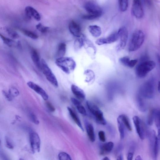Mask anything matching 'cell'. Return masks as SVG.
Segmentation results:
<instances>
[{"label":"cell","mask_w":160,"mask_h":160,"mask_svg":"<svg viewBox=\"0 0 160 160\" xmlns=\"http://www.w3.org/2000/svg\"><path fill=\"white\" fill-rule=\"evenodd\" d=\"M134 148L133 146H132L130 148V151L128 153L127 156V159L128 160H132L133 159L134 153Z\"/></svg>","instance_id":"b9f144b4"},{"label":"cell","mask_w":160,"mask_h":160,"mask_svg":"<svg viewBox=\"0 0 160 160\" xmlns=\"http://www.w3.org/2000/svg\"><path fill=\"white\" fill-rule=\"evenodd\" d=\"M119 7L121 12H125L129 6V0H119Z\"/></svg>","instance_id":"f1b7e54d"},{"label":"cell","mask_w":160,"mask_h":160,"mask_svg":"<svg viewBox=\"0 0 160 160\" xmlns=\"http://www.w3.org/2000/svg\"><path fill=\"white\" fill-rule=\"evenodd\" d=\"M156 67V63L153 61H146L138 65L135 70V74L139 78H144Z\"/></svg>","instance_id":"3957f363"},{"label":"cell","mask_w":160,"mask_h":160,"mask_svg":"<svg viewBox=\"0 0 160 160\" xmlns=\"http://www.w3.org/2000/svg\"><path fill=\"white\" fill-rule=\"evenodd\" d=\"M130 59L128 56H125L119 59V62L123 65L127 67Z\"/></svg>","instance_id":"f35d334b"},{"label":"cell","mask_w":160,"mask_h":160,"mask_svg":"<svg viewBox=\"0 0 160 160\" xmlns=\"http://www.w3.org/2000/svg\"><path fill=\"white\" fill-rule=\"evenodd\" d=\"M117 123L120 139L122 140L125 137V125L119 117L117 118Z\"/></svg>","instance_id":"83f0119b"},{"label":"cell","mask_w":160,"mask_h":160,"mask_svg":"<svg viewBox=\"0 0 160 160\" xmlns=\"http://www.w3.org/2000/svg\"><path fill=\"white\" fill-rule=\"evenodd\" d=\"M0 143H1V141H0Z\"/></svg>","instance_id":"9f6ffc18"},{"label":"cell","mask_w":160,"mask_h":160,"mask_svg":"<svg viewBox=\"0 0 160 160\" xmlns=\"http://www.w3.org/2000/svg\"><path fill=\"white\" fill-rule=\"evenodd\" d=\"M88 30L92 35L96 38L100 36L102 34L101 27L97 25L89 26L88 27Z\"/></svg>","instance_id":"7402d4cb"},{"label":"cell","mask_w":160,"mask_h":160,"mask_svg":"<svg viewBox=\"0 0 160 160\" xmlns=\"http://www.w3.org/2000/svg\"><path fill=\"white\" fill-rule=\"evenodd\" d=\"M143 1L147 5L150 6L151 4V0H143Z\"/></svg>","instance_id":"c3c4849f"},{"label":"cell","mask_w":160,"mask_h":160,"mask_svg":"<svg viewBox=\"0 0 160 160\" xmlns=\"http://www.w3.org/2000/svg\"><path fill=\"white\" fill-rule=\"evenodd\" d=\"M123 159V157L122 156V155H120L117 158V160H122Z\"/></svg>","instance_id":"816d5d0a"},{"label":"cell","mask_w":160,"mask_h":160,"mask_svg":"<svg viewBox=\"0 0 160 160\" xmlns=\"http://www.w3.org/2000/svg\"><path fill=\"white\" fill-rule=\"evenodd\" d=\"M6 31L9 35L13 39H17L19 37L18 33L10 28L7 27Z\"/></svg>","instance_id":"4dcf8cb0"},{"label":"cell","mask_w":160,"mask_h":160,"mask_svg":"<svg viewBox=\"0 0 160 160\" xmlns=\"http://www.w3.org/2000/svg\"><path fill=\"white\" fill-rule=\"evenodd\" d=\"M9 93L13 98L17 97L20 94L19 90L16 88L14 87H11L10 88Z\"/></svg>","instance_id":"d590c367"},{"label":"cell","mask_w":160,"mask_h":160,"mask_svg":"<svg viewBox=\"0 0 160 160\" xmlns=\"http://www.w3.org/2000/svg\"><path fill=\"white\" fill-rule=\"evenodd\" d=\"M30 140L32 150L34 153H38L40 151L41 140L38 135L34 132L30 134Z\"/></svg>","instance_id":"ba28073f"},{"label":"cell","mask_w":160,"mask_h":160,"mask_svg":"<svg viewBox=\"0 0 160 160\" xmlns=\"http://www.w3.org/2000/svg\"><path fill=\"white\" fill-rule=\"evenodd\" d=\"M2 93L4 97L6 98L7 100L9 101H12L13 100V97L11 96L9 93L4 91H2Z\"/></svg>","instance_id":"f6af8a7d"},{"label":"cell","mask_w":160,"mask_h":160,"mask_svg":"<svg viewBox=\"0 0 160 160\" xmlns=\"http://www.w3.org/2000/svg\"><path fill=\"white\" fill-rule=\"evenodd\" d=\"M108 128H109V130H113V128H112V127L111 126H109V127H108ZM109 130V131L110 132H112L111 133H112V132L113 131V132H114V130Z\"/></svg>","instance_id":"681fc988"},{"label":"cell","mask_w":160,"mask_h":160,"mask_svg":"<svg viewBox=\"0 0 160 160\" xmlns=\"http://www.w3.org/2000/svg\"><path fill=\"white\" fill-rule=\"evenodd\" d=\"M155 110V109L152 110L149 114L147 120V123L148 125L151 126L153 124Z\"/></svg>","instance_id":"836d02e7"},{"label":"cell","mask_w":160,"mask_h":160,"mask_svg":"<svg viewBox=\"0 0 160 160\" xmlns=\"http://www.w3.org/2000/svg\"><path fill=\"white\" fill-rule=\"evenodd\" d=\"M36 27L38 31L43 33L46 32L49 29V27L44 26L41 23L37 24Z\"/></svg>","instance_id":"74e56055"},{"label":"cell","mask_w":160,"mask_h":160,"mask_svg":"<svg viewBox=\"0 0 160 160\" xmlns=\"http://www.w3.org/2000/svg\"><path fill=\"white\" fill-rule=\"evenodd\" d=\"M145 40V35L141 30L135 31L132 35L130 41L129 50L133 52L138 50L143 45Z\"/></svg>","instance_id":"7a4b0ae2"},{"label":"cell","mask_w":160,"mask_h":160,"mask_svg":"<svg viewBox=\"0 0 160 160\" xmlns=\"http://www.w3.org/2000/svg\"><path fill=\"white\" fill-rule=\"evenodd\" d=\"M139 93L145 98H153L155 94L153 83L152 81H147L141 86Z\"/></svg>","instance_id":"8992f818"},{"label":"cell","mask_w":160,"mask_h":160,"mask_svg":"<svg viewBox=\"0 0 160 160\" xmlns=\"http://www.w3.org/2000/svg\"><path fill=\"white\" fill-rule=\"evenodd\" d=\"M17 46L20 49H21L22 48V46L20 42V41H18L17 42Z\"/></svg>","instance_id":"f907efd6"},{"label":"cell","mask_w":160,"mask_h":160,"mask_svg":"<svg viewBox=\"0 0 160 160\" xmlns=\"http://www.w3.org/2000/svg\"><path fill=\"white\" fill-rule=\"evenodd\" d=\"M114 143L112 142H109L104 143L100 146V154L101 155L109 153L112 150Z\"/></svg>","instance_id":"ffe728a7"},{"label":"cell","mask_w":160,"mask_h":160,"mask_svg":"<svg viewBox=\"0 0 160 160\" xmlns=\"http://www.w3.org/2000/svg\"><path fill=\"white\" fill-rule=\"evenodd\" d=\"M67 49V46L63 43L59 44L58 48L57 56L58 58L64 57Z\"/></svg>","instance_id":"d4e9b609"},{"label":"cell","mask_w":160,"mask_h":160,"mask_svg":"<svg viewBox=\"0 0 160 160\" xmlns=\"http://www.w3.org/2000/svg\"><path fill=\"white\" fill-rule=\"evenodd\" d=\"M25 12L28 17L30 19L33 18L38 21L41 20L40 15L34 8L30 6L27 7L25 8Z\"/></svg>","instance_id":"2e32d148"},{"label":"cell","mask_w":160,"mask_h":160,"mask_svg":"<svg viewBox=\"0 0 160 160\" xmlns=\"http://www.w3.org/2000/svg\"><path fill=\"white\" fill-rule=\"evenodd\" d=\"M22 32L25 36L33 39H36L38 38V36L34 33L32 31L26 30H22Z\"/></svg>","instance_id":"d6a6232c"},{"label":"cell","mask_w":160,"mask_h":160,"mask_svg":"<svg viewBox=\"0 0 160 160\" xmlns=\"http://www.w3.org/2000/svg\"><path fill=\"white\" fill-rule=\"evenodd\" d=\"M133 120L137 134L140 138L143 140L145 138V133L144 126L142 121L137 116L133 117Z\"/></svg>","instance_id":"8fae6325"},{"label":"cell","mask_w":160,"mask_h":160,"mask_svg":"<svg viewBox=\"0 0 160 160\" xmlns=\"http://www.w3.org/2000/svg\"><path fill=\"white\" fill-rule=\"evenodd\" d=\"M0 37L1 38L4 43L9 47H13L14 46L15 43L14 41L10 38L5 37L0 33Z\"/></svg>","instance_id":"f546056e"},{"label":"cell","mask_w":160,"mask_h":160,"mask_svg":"<svg viewBox=\"0 0 160 160\" xmlns=\"http://www.w3.org/2000/svg\"><path fill=\"white\" fill-rule=\"evenodd\" d=\"M67 109L69 113L71 116V117L72 118L73 120L76 124L78 125L82 131H84V130L83 127L80 121L79 117L77 115L75 112L73 111V110L70 107H67Z\"/></svg>","instance_id":"cb8c5ba5"},{"label":"cell","mask_w":160,"mask_h":160,"mask_svg":"<svg viewBox=\"0 0 160 160\" xmlns=\"http://www.w3.org/2000/svg\"><path fill=\"white\" fill-rule=\"evenodd\" d=\"M91 113L94 117L97 123L104 125L107 124L106 121L104 117L103 113L98 106L92 110Z\"/></svg>","instance_id":"7c38bea8"},{"label":"cell","mask_w":160,"mask_h":160,"mask_svg":"<svg viewBox=\"0 0 160 160\" xmlns=\"http://www.w3.org/2000/svg\"><path fill=\"white\" fill-rule=\"evenodd\" d=\"M138 60L137 59L130 60V62L128 66V67L132 68L135 67V66L137 63Z\"/></svg>","instance_id":"bcb514c9"},{"label":"cell","mask_w":160,"mask_h":160,"mask_svg":"<svg viewBox=\"0 0 160 160\" xmlns=\"http://www.w3.org/2000/svg\"><path fill=\"white\" fill-rule=\"evenodd\" d=\"M71 90L74 94L81 100H85L86 95L84 90L78 86L73 85L71 86Z\"/></svg>","instance_id":"ac0fdd59"},{"label":"cell","mask_w":160,"mask_h":160,"mask_svg":"<svg viewBox=\"0 0 160 160\" xmlns=\"http://www.w3.org/2000/svg\"><path fill=\"white\" fill-rule=\"evenodd\" d=\"M102 160H109L110 159L108 157H105Z\"/></svg>","instance_id":"db71d44e"},{"label":"cell","mask_w":160,"mask_h":160,"mask_svg":"<svg viewBox=\"0 0 160 160\" xmlns=\"http://www.w3.org/2000/svg\"><path fill=\"white\" fill-rule=\"evenodd\" d=\"M117 33L119 38H120V42L118 46L119 51L122 50L126 46L128 38V32L127 29L125 26L120 28Z\"/></svg>","instance_id":"52a82bcc"},{"label":"cell","mask_w":160,"mask_h":160,"mask_svg":"<svg viewBox=\"0 0 160 160\" xmlns=\"http://www.w3.org/2000/svg\"><path fill=\"white\" fill-rule=\"evenodd\" d=\"M82 17L83 19L86 20H92L99 18L97 16L89 14L83 15Z\"/></svg>","instance_id":"ab89813d"},{"label":"cell","mask_w":160,"mask_h":160,"mask_svg":"<svg viewBox=\"0 0 160 160\" xmlns=\"http://www.w3.org/2000/svg\"><path fill=\"white\" fill-rule=\"evenodd\" d=\"M5 141L6 142L7 147L11 149H12L14 148V146L12 142L8 137H5Z\"/></svg>","instance_id":"ee69618b"},{"label":"cell","mask_w":160,"mask_h":160,"mask_svg":"<svg viewBox=\"0 0 160 160\" xmlns=\"http://www.w3.org/2000/svg\"><path fill=\"white\" fill-rule=\"evenodd\" d=\"M58 157L60 160H72V159L69 154L65 152H60L59 154Z\"/></svg>","instance_id":"8d00e7d4"},{"label":"cell","mask_w":160,"mask_h":160,"mask_svg":"<svg viewBox=\"0 0 160 160\" xmlns=\"http://www.w3.org/2000/svg\"><path fill=\"white\" fill-rule=\"evenodd\" d=\"M84 45L83 38H79L76 39L74 42V46L76 49L81 48Z\"/></svg>","instance_id":"e575fe53"},{"label":"cell","mask_w":160,"mask_h":160,"mask_svg":"<svg viewBox=\"0 0 160 160\" xmlns=\"http://www.w3.org/2000/svg\"><path fill=\"white\" fill-rule=\"evenodd\" d=\"M135 159L137 160H141L142 159L141 156H138L136 157Z\"/></svg>","instance_id":"f5cc1de1"},{"label":"cell","mask_w":160,"mask_h":160,"mask_svg":"<svg viewBox=\"0 0 160 160\" xmlns=\"http://www.w3.org/2000/svg\"><path fill=\"white\" fill-rule=\"evenodd\" d=\"M84 75L86 76L85 81L89 83L93 81L95 79V75L93 71L90 70H87L85 71Z\"/></svg>","instance_id":"484cf974"},{"label":"cell","mask_w":160,"mask_h":160,"mask_svg":"<svg viewBox=\"0 0 160 160\" xmlns=\"http://www.w3.org/2000/svg\"><path fill=\"white\" fill-rule=\"evenodd\" d=\"M160 85V83H159H159H158V91H159V92H160V88H159V85Z\"/></svg>","instance_id":"11a10c76"},{"label":"cell","mask_w":160,"mask_h":160,"mask_svg":"<svg viewBox=\"0 0 160 160\" xmlns=\"http://www.w3.org/2000/svg\"><path fill=\"white\" fill-rule=\"evenodd\" d=\"M30 118L32 122L36 125L39 124V121L36 116L33 113H30Z\"/></svg>","instance_id":"60d3db41"},{"label":"cell","mask_w":160,"mask_h":160,"mask_svg":"<svg viewBox=\"0 0 160 160\" xmlns=\"http://www.w3.org/2000/svg\"><path fill=\"white\" fill-rule=\"evenodd\" d=\"M149 139L152 156L154 159H156L159 148V136H157L156 132L153 130L149 134Z\"/></svg>","instance_id":"277c9868"},{"label":"cell","mask_w":160,"mask_h":160,"mask_svg":"<svg viewBox=\"0 0 160 160\" xmlns=\"http://www.w3.org/2000/svg\"><path fill=\"white\" fill-rule=\"evenodd\" d=\"M56 64L58 67L66 74L72 72L76 67V63L74 59L70 57L59 58L57 59Z\"/></svg>","instance_id":"6da1fadb"},{"label":"cell","mask_w":160,"mask_h":160,"mask_svg":"<svg viewBox=\"0 0 160 160\" xmlns=\"http://www.w3.org/2000/svg\"><path fill=\"white\" fill-rule=\"evenodd\" d=\"M27 85L31 89L40 95L45 101L48 100L49 97L46 92L39 85L32 81L27 83Z\"/></svg>","instance_id":"4fadbf2b"},{"label":"cell","mask_w":160,"mask_h":160,"mask_svg":"<svg viewBox=\"0 0 160 160\" xmlns=\"http://www.w3.org/2000/svg\"><path fill=\"white\" fill-rule=\"evenodd\" d=\"M69 28L71 33L77 37H80L82 35L80 26L74 21H71L69 25Z\"/></svg>","instance_id":"9a60e30c"},{"label":"cell","mask_w":160,"mask_h":160,"mask_svg":"<svg viewBox=\"0 0 160 160\" xmlns=\"http://www.w3.org/2000/svg\"><path fill=\"white\" fill-rule=\"evenodd\" d=\"M145 98L138 93L136 97V103L138 108L142 112H145L147 111V105Z\"/></svg>","instance_id":"e0dca14e"},{"label":"cell","mask_w":160,"mask_h":160,"mask_svg":"<svg viewBox=\"0 0 160 160\" xmlns=\"http://www.w3.org/2000/svg\"><path fill=\"white\" fill-rule=\"evenodd\" d=\"M85 126L87 133L90 140L92 142H95V136L93 125L91 124L86 122L85 123Z\"/></svg>","instance_id":"44dd1931"},{"label":"cell","mask_w":160,"mask_h":160,"mask_svg":"<svg viewBox=\"0 0 160 160\" xmlns=\"http://www.w3.org/2000/svg\"><path fill=\"white\" fill-rule=\"evenodd\" d=\"M71 100L80 114L84 115H86V109L79 101L74 98H71Z\"/></svg>","instance_id":"603a6c76"},{"label":"cell","mask_w":160,"mask_h":160,"mask_svg":"<svg viewBox=\"0 0 160 160\" xmlns=\"http://www.w3.org/2000/svg\"><path fill=\"white\" fill-rule=\"evenodd\" d=\"M119 38L117 32H115L106 38H102L97 40L96 43L98 46H101L106 44H110L117 41Z\"/></svg>","instance_id":"5bb4252c"},{"label":"cell","mask_w":160,"mask_h":160,"mask_svg":"<svg viewBox=\"0 0 160 160\" xmlns=\"http://www.w3.org/2000/svg\"><path fill=\"white\" fill-rule=\"evenodd\" d=\"M31 56L33 62L37 68L41 70V64L39 55L35 49H32L31 51Z\"/></svg>","instance_id":"d6986e66"},{"label":"cell","mask_w":160,"mask_h":160,"mask_svg":"<svg viewBox=\"0 0 160 160\" xmlns=\"http://www.w3.org/2000/svg\"><path fill=\"white\" fill-rule=\"evenodd\" d=\"M41 70L47 80L54 87H58V83L57 78L45 59H41Z\"/></svg>","instance_id":"5b68a950"},{"label":"cell","mask_w":160,"mask_h":160,"mask_svg":"<svg viewBox=\"0 0 160 160\" xmlns=\"http://www.w3.org/2000/svg\"><path fill=\"white\" fill-rule=\"evenodd\" d=\"M98 135L99 138L102 142H104L106 141V137L104 132L103 131H100L98 132Z\"/></svg>","instance_id":"7bdbcfd3"},{"label":"cell","mask_w":160,"mask_h":160,"mask_svg":"<svg viewBox=\"0 0 160 160\" xmlns=\"http://www.w3.org/2000/svg\"><path fill=\"white\" fill-rule=\"evenodd\" d=\"M84 7L88 14L97 16L98 17L102 14V9L95 3L88 2L85 4Z\"/></svg>","instance_id":"9c48e42d"},{"label":"cell","mask_w":160,"mask_h":160,"mask_svg":"<svg viewBox=\"0 0 160 160\" xmlns=\"http://www.w3.org/2000/svg\"><path fill=\"white\" fill-rule=\"evenodd\" d=\"M119 117L121 120L122 121L124 125L126 127V128L129 131H132V127L129 119L125 115L122 114L119 115Z\"/></svg>","instance_id":"4316f807"},{"label":"cell","mask_w":160,"mask_h":160,"mask_svg":"<svg viewBox=\"0 0 160 160\" xmlns=\"http://www.w3.org/2000/svg\"><path fill=\"white\" fill-rule=\"evenodd\" d=\"M46 105L49 109L51 112H54L56 110L54 107L50 102H47Z\"/></svg>","instance_id":"7dc6e473"},{"label":"cell","mask_w":160,"mask_h":160,"mask_svg":"<svg viewBox=\"0 0 160 160\" xmlns=\"http://www.w3.org/2000/svg\"><path fill=\"white\" fill-rule=\"evenodd\" d=\"M132 12L137 19L142 18L144 15V12L140 0H134L132 7Z\"/></svg>","instance_id":"30bf717a"},{"label":"cell","mask_w":160,"mask_h":160,"mask_svg":"<svg viewBox=\"0 0 160 160\" xmlns=\"http://www.w3.org/2000/svg\"><path fill=\"white\" fill-rule=\"evenodd\" d=\"M154 120L155 121L156 127L158 130H160V111L159 110L155 109Z\"/></svg>","instance_id":"1f68e13d"}]
</instances>
